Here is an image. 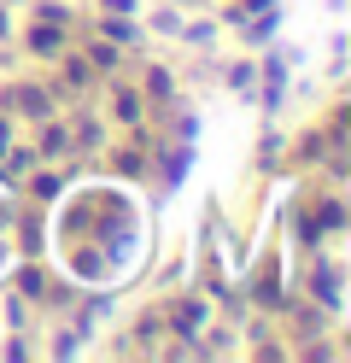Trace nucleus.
Masks as SVG:
<instances>
[{
    "label": "nucleus",
    "instance_id": "obj_1",
    "mask_svg": "<svg viewBox=\"0 0 351 363\" xmlns=\"http://www.w3.org/2000/svg\"><path fill=\"white\" fill-rule=\"evenodd\" d=\"M0 111L12 123H47L59 111V88L47 82H0Z\"/></svg>",
    "mask_w": 351,
    "mask_h": 363
},
{
    "label": "nucleus",
    "instance_id": "obj_2",
    "mask_svg": "<svg viewBox=\"0 0 351 363\" xmlns=\"http://www.w3.org/2000/svg\"><path fill=\"white\" fill-rule=\"evenodd\" d=\"M94 35L111 41V48H123V53H140V41H147V30L135 24V12H100L94 18Z\"/></svg>",
    "mask_w": 351,
    "mask_h": 363
},
{
    "label": "nucleus",
    "instance_id": "obj_3",
    "mask_svg": "<svg viewBox=\"0 0 351 363\" xmlns=\"http://www.w3.org/2000/svg\"><path fill=\"white\" fill-rule=\"evenodd\" d=\"M23 48L53 65V59H65V48H70V24H41V18H30V24H23Z\"/></svg>",
    "mask_w": 351,
    "mask_h": 363
},
{
    "label": "nucleus",
    "instance_id": "obj_4",
    "mask_svg": "<svg viewBox=\"0 0 351 363\" xmlns=\"http://www.w3.org/2000/svg\"><path fill=\"white\" fill-rule=\"evenodd\" d=\"M140 100H147L140 88H111L106 118H111V123H123V129H140V123H147V106H140Z\"/></svg>",
    "mask_w": 351,
    "mask_h": 363
},
{
    "label": "nucleus",
    "instance_id": "obj_5",
    "mask_svg": "<svg viewBox=\"0 0 351 363\" xmlns=\"http://www.w3.org/2000/svg\"><path fill=\"white\" fill-rule=\"evenodd\" d=\"M147 170H152V152L140 147V141H129L123 152H111V176H123V182H140Z\"/></svg>",
    "mask_w": 351,
    "mask_h": 363
},
{
    "label": "nucleus",
    "instance_id": "obj_6",
    "mask_svg": "<svg viewBox=\"0 0 351 363\" xmlns=\"http://www.w3.org/2000/svg\"><path fill=\"white\" fill-rule=\"evenodd\" d=\"M35 129H41V152H35V158H53V164H59V158H70V123L47 118V123H35Z\"/></svg>",
    "mask_w": 351,
    "mask_h": 363
},
{
    "label": "nucleus",
    "instance_id": "obj_7",
    "mask_svg": "<svg viewBox=\"0 0 351 363\" xmlns=\"http://www.w3.org/2000/svg\"><path fill=\"white\" fill-rule=\"evenodd\" d=\"M316 229H328V235H340V229H345V206H340V194H316Z\"/></svg>",
    "mask_w": 351,
    "mask_h": 363
},
{
    "label": "nucleus",
    "instance_id": "obj_8",
    "mask_svg": "<svg viewBox=\"0 0 351 363\" xmlns=\"http://www.w3.org/2000/svg\"><path fill=\"white\" fill-rule=\"evenodd\" d=\"M12 293H18L23 305H41V299H47V276H41L35 264H23V269H18V287H12Z\"/></svg>",
    "mask_w": 351,
    "mask_h": 363
},
{
    "label": "nucleus",
    "instance_id": "obj_9",
    "mask_svg": "<svg viewBox=\"0 0 351 363\" xmlns=\"http://www.w3.org/2000/svg\"><path fill=\"white\" fill-rule=\"evenodd\" d=\"M147 100H176V71H164V65H147V88H140Z\"/></svg>",
    "mask_w": 351,
    "mask_h": 363
},
{
    "label": "nucleus",
    "instance_id": "obj_10",
    "mask_svg": "<svg viewBox=\"0 0 351 363\" xmlns=\"http://www.w3.org/2000/svg\"><path fill=\"white\" fill-rule=\"evenodd\" d=\"M223 77H228V88H234V94H257V59H234Z\"/></svg>",
    "mask_w": 351,
    "mask_h": 363
},
{
    "label": "nucleus",
    "instance_id": "obj_11",
    "mask_svg": "<svg viewBox=\"0 0 351 363\" xmlns=\"http://www.w3.org/2000/svg\"><path fill=\"white\" fill-rule=\"evenodd\" d=\"M88 65L106 77V71H117V65H123V48H111V41H100V35H94V41H88Z\"/></svg>",
    "mask_w": 351,
    "mask_h": 363
},
{
    "label": "nucleus",
    "instance_id": "obj_12",
    "mask_svg": "<svg viewBox=\"0 0 351 363\" xmlns=\"http://www.w3.org/2000/svg\"><path fill=\"white\" fill-rule=\"evenodd\" d=\"M0 152H6V176H30V170L41 164V158H35V147H18V141H6Z\"/></svg>",
    "mask_w": 351,
    "mask_h": 363
},
{
    "label": "nucleus",
    "instance_id": "obj_13",
    "mask_svg": "<svg viewBox=\"0 0 351 363\" xmlns=\"http://www.w3.org/2000/svg\"><path fill=\"white\" fill-rule=\"evenodd\" d=\"M59 194H65V176H59V170H47V176L30 182V199H35V206H53Z\"/></svg>",
    "mask_w": 351,
    "mask_h": 363
},
{
    "label": "nucleus",
    "instance_id": "obj_14",
    "mask_svg": "<svg viewBox=\"0 0 351 363\" xmlns=\"http://www.w3.org/2000/svg\"><path fill=\"white\" fill-rule=\"evenodd\" d=\"M30 18H41V24H77V12H70L65 0H35Z\"/></svg>",
    "mask_w": 351,
    "mask_h": 363
},
{
    "label": "nucleus",
    "instance_id": "obj_15",
    "mask_svg": "<svg viewBox=\"0 0 351 363\" xmlns=\"http://www.w3.org/2000/svg\"><path fill=\"white\" fill-rule=\"evenodd\" d=\"M217 30H223V24H217V18H211V24H205V18H199V24H182L176 35L187 41V48H211V41H217Z\"/></svg>",
    "mask_w": 351,
    "mask_h": 363
},
{
    "label": "nucleus",
    "instance_id": "obj_16",
    "mask_svg": "<svg viewBox=\"0 0 351 363\" xmlns=\"http://www.w3.org/2000/svg\"><path fill=\"white\" fill-rule=\"evenodd\" d=\"M47 352H53V357H77V352H82L77 328H65V334H59V340H53V346H47Z\"/></svg>",
    "mask_w": 351,
    "mask_h": 363
},
{
    "label": "nucleus",
    "instance_id": "obj_17",
    "mask_svg": "<svg viewBox=\"0 0 351 363\" xmlns=\"http://www.w3.org/2000/svg\"><path fill=\"white\" fill-rule=\"evenodd\" d=\"M152 30H158V35H176V30H182V12H170V6L152 12Z\"/></svg>",
    "mask_w": 351,
    "mask_h": 363
},
{
    "label": "nucleus",
    "instance_id": "obj_18",
    "mask_svg": "<svg viewBox=\"0 0 351 363\" xmlns=\"http://www.w3.org/2000/svg\"><path fill=\"white\" fill-rule=\"evenodd\" d=\"M100 12H140V0H94Z\"/></svg>",
    "mask_w": 351,
    "mask_h": 363
},
{
    "label": "nucleus",
    "instance_id": "obj_19",
    "mask_svg": "<svg viewBox=\"0 0 351 363\" xmlns=\"http://www.w3.org/2000/svg\"><path fill=\"white\" fill-rule=\"evenodd\" d=\"M170 6H194V0H170Z\"/></svg>",
    "mask_w": 351,
    "mask_h": 363
}]
</instances>
